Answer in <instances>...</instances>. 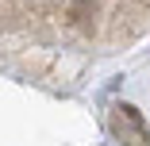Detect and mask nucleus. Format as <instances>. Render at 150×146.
<instances>
[{
    "instance_id": "1",
    "label": "nucleus",
    "mask_w": 150,
    "mask_h": 146,
    "mask_svg": "<svg viewBox=\"0 0 150 146\" xmlns=\"http://www.w3.org/2000/svg\"><path fill=\"white\" fill-rule=\"evenodd\" d=\"M112 131L123 138L127 146H146V142H150V131H146V123H142V115H139L131 104H115V108H112Z\"/></svg>"
}]
</instances>
